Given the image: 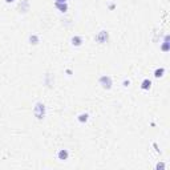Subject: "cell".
<instances>
[{
    "mask_svg": "<svg viewBox=\"0 0 170 170\" xmlns=\"http://www.w3.org/2000/svg\"><path fill=\"white\" fill-rule=\"evenodd\" d=\"M88 118H89V114H88V113H81L79 117H77L79 122H81V124L86 122V121H88Z\"/></svg>",
    "mask_w": 170,
    "mask_h": 170,
    "instance_id": "obj_10",
    "label": "cell"
},
{
    "mask_svg": "<svg viewBox=\"0 0 170 170\" xmlns=\"http://www.w3.org/2000/svg\"><path fill=\"white\" fill-rule=\"evenodd\" d=\"M55 7H56L60 12H66V11H68V4L66 3H55Z\"/></svg>",
    "mask_w": 170,
    "mask_h": 170,
    "instance_id": "obj_6",
    "label": "cell"
},
{
    "mask_svg": "<svg viewBox=\"0 0 170 170\" xmlns=\"http://www.w3.org/2000/svg\"><path fill=\"white\" fill-rule=\"evenodd\" d=\"M15 0H6V3H8V4H11V3H13Z\"/></svg>",
    "mask_w": 170,
    "mask_h": 170,
    "instance_id": "obj_15",
    "label": "cell"
},
{
    "mask_svg": "<svg viewBox=\"0 0 170 170\" xmlns=\"http://www.w3.org/2000/svg\"><path fill=\"white\" fill-rule=\"evenodd\" d=\"M151 88V81L149 79H145L144 81L141 82V89L142 91H149Z\"/></svg>",
    "mask_w": 170,
    "mask_h": 170,
    "instance_id": "obj_5",
    "label": "cell"
},
{
    "mask_svg": "<svg viewBox=\"0 0 170 170\" xmlns=\"http://www.w3.org/2000/svg\"><path fill=\"white\" fill-rule=\"evenodd\" d=\"M157 169H164V164H158L157 165Z\"/></svg>",
    "mask_w": 170,
    "mask_h": 170,
    "instance_id": "obj_14",
    "label": "cell"
},
{
    "mask_svg": "<svg viewBox=\"0 0 170 170\" xmlns=\"http://www.w3.org/2000/svg\"><path fill=\"white\" fill-rule=\"evenodd\" d=\"M68 157H69V151L66 150V149H60L59 153H57V158L60 161H66Z\"/></svg>",
    "mask_w": 170,
    "mask_h": 170,
    "instance_id": "obj_4",
    "label": "cell"
},
{
    "mask_svg": "<svg viewBox=\"0 0 170 170\" xmlns=\"http://www.w3.org/2000/svg\"><path fill=\"white\" fill-rule=\"evenodd\" d=\"M129 84H130L129 80H125V81H124V86H129Z\"/></svg>",
    "mask_w": 170,
    "mask_h": 170,
    "instance_id": "obj_12",
    "label": "cell"
},
{
    "mask_svg": "<svg viewBox=\"0 0 170 170\" xmlns=\"http://www.w3.org/2000/svg\"><path fill=\"white\" fill-rule=\"evenodd\" d=\"M161 49L164 50V52H167V50L170 49V43H169V36H165V41L164 44H162V47H161Z\"/></svg>",
    "mask_w": 170,
    "mask_h": 170,
    "instance_id": "obj_8",
    "label": "cell"
},
{
    "mask_svg": "<svg viewBox=\"0 0 170 170\" xmlns=\"http://www.w3.org/2000/svg\"><path fill=\"white\" fill-rule=\"evenodd\" d=\"M29 41H31V44H37V43H39V37L36 35H31V36H29Z\"/></svg>",
    "mask_w": 170,
    "mask_h": 170,
    "instance_id": "obj_11",
    "label": "cell"
},
{
    "mask_svg": "<svg viewBox=\"0 0 170 170\" xmlns=\"http://www.w3.org/2000/svg\"><path fill=\"white\" fill-rule=\"evenodd\" d=\"M98 82H100V85L102 86L104 89H110L112 88V85H113V82H112V77L110 76H101L100 80H98Z\"/></svg>",
    "mask_w": 170,
    "mask_h": 170,
    "instance_id": "obj_2",
    "label": "cell"
},
{
    "mask_svg": "<svg viewBox=\"0 0 170 170\" xmlns=\"http://www.w3.org/2000/svg\"><path fill=\"white\" fill-rule=\"evenodd\" d=\"M164 75H165V68H157V69L154 70V77L155 79H160V77H162Z\"/></svg>",
    "mask_w": 170,
    "mask_h": 170,
    "instance_id": "obj_9",
    "label": "cell"
},
{
    "mask_svg": "<svg viewBox=\"0 0 170 170\" xmlns=\"http://www.w3.org/2000/svg\"><path fill=\"white\" fill-rule=\"evenodd\" d=\"M55 3H66V0H55Z\"/></svg>",
    "mask_w": 170,
    "mask_h": 170,
    "instance_id": "obj_13",
    "label": "cell"
},
{
    "mask_svg": "<svg viewBox=\"0 0 170 170\" xmlns=\"http://www.w3.org/2000/svg\"><path fill=\"white\" fill-rule=\"evenodd\" d=\"M33 113H35V116L37 117L39 120L44 118V116H45V105L41 104V102H37L36 106H35V109H33Z\"/></svg>",
    "mask_w": 170,
    "mask_h": 170,
    "instance_id": "obj_1",
    "label": "cell"
},
{
    "mask_svg": "<svg viewBox=\"0 0 170 170\" xmlns=\"http://www.w3.org/2000/svg\"><path fill=\"white\" fill-rule=\"evenodd\" d=\"M108 39H109V33H108L106 31H101L100 33L96 36V41H97V43H100V44H104V43H106Z\"/></svg>",
    "mask_w": 170,
    "mask_h": 170,
    "instance_id": "obj_3",
    "label": "cell"
},
{
    "mask_svg": "<svg viewBox=\"0 0 170 170\" xmlns=\"http://www.w3.org/2000/svg\"><path fill=\"white\" fill-rule=\"evenodd\" d=\"M70 41H72V45H75V47H80V45L82 44V37H80V36H73Z\"/></svg>",
    "mask_w": 170,
    "mask_h": 170,
    "instance_id": "obj_7",
    "label": "cell"
}]
</instances>
